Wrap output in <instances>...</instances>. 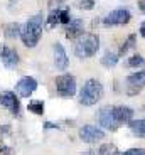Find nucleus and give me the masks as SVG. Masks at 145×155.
Listing matches in <instances>:
<instances>
[{"mask_svg": "<svg viewBox=\"0 0 145 155\" xmlns=\"http://www.w3.org/2000/svg\"><path fill=\"white\" fill-rule=\"evenodd\" d=\"M35 89H37V81H35L32 76L20 78L19 81H17V84H15L17 94H19V96H22V98H29L35 91Z\"/></svg>", "mask_w": 145, "mask_h": 155, "instance_id": "6e6552de", "label": "nucleus"}, {"mask_svg": "<svg viewBox=\"0 0 145 155\" xmlns=\"http://www.w3.org/2000/svg\"><path fill=\"white\" fill-rule=\"evenodd\" d=\"M120 155H145V150L143 148H130V150L123 152Z\"/></svg>", "mask_w": 145, "mask_h": 155, "instance_id": "393cba45", "label": "nucleus"}, {"mask_svg": "<svg viewBox=\"0 0 145 155\" xmlns=\"http://www.w3.org/2000/svg\"><path fill=\"white\" fill-rule=\"evenodd\" d=\"M113 115L118 125L122 123H130L133 118V110L128 106H113Z\"/></svg>", "mask_w": 145, "mask_h": 155, "instance_id": "f8f14e48", "label": "nucleus"}, {"mask_svg": "<svg viewBox=\"0 0 145 155\" xmlns=\"http://www.w3.org/2000/svg\"><path fill=\"white\" fill-rule=\"evenodd\" d=\"M56 93L63 98H71L76 93V79L71 74H61L56 78Z\"/></svg>", "mask_w": 145, "mask_h": 155, "instance_id": "20e7f679", "label": "nucleus"}, {"mask_svg": "<svg viewBox=\"0 0 145 155\" xmlns=\"http://www.w3.org/2000/svg\"><path fill=\"white\" fill-rule=\"evenodd\" d=\"M68 62H69V59L66 56L64 47L61 44H54V64H56V68L59 71H64L68 68Z\"/></svg>", "mask_w": 145, "mask_h": 155, "instance_id": "ddd939ff", "label": "nucleus"}, {"mask_svg": "<svg viewBox=\"0 0 145 155\" xmlns=\"http://www.w3.org/2000/svg\"><path fill=\"white\" fill-rule=\"evenodd\" d=\"M100 49V37L96 34H84L74 42V54L78 58H91Z\"/></svg>", "mask_w": 145, "mask_h": 155, "instance_id": "f03ea898", "label": "nucleus"}, {"mask_svg": "<svg viewBox=\"0 0 145 155\" xmlns=\"http://www.w3.org/2000/svg\"><path fill=\"white\" fill-rule=\"evenodd\" d=\"M42 24H44L42 14H35L34 17H31L25 22V25L20 31V39H22L24 46H27V47L37 46L41 35H42Z\"/></svg>", "mask_w": 145, "mask_h": 155, "instance_id": "f257e3e1", "label": "nucleus"}, {"mask_svg": "<svg viewBox=\"0 0 145 155\" xmlns=\"http://www.w3.org/2000/svg\"><path fill=\"white\" fill-rule=\"evenodd\" d=\"M20 31H22V25L17 22H12V24H7L4 29L5 32V37L8 39H15V37H20Z\"/></svg>", "mask_w": 145, "mask_h": 155, "instance_id": "dca6fc26", "label": "nucleus"}, {"mask_svg": "<svg viewBox=\"0 0 145 155\" xmlns=\"http://www.w3.org/2000/svg\"><path fill=\"white\" fill-rule=\"evenodd\" d=\"M98 120H100V125H101V127H105L106 130L115 132V130L118 128V123H117L115 115H113V106H105V108L100 110Z\"/></svg>", "mask_w": 145, "mask_h": 155, "instance_id": "9d476101", "label": "nucleus"}, {"mask_svg": "<svg viewBox=\"0 0 145 155\" xmlns=\"http://www.w3.org/2000/svg\"><path fill=\"white\" fill-rule=\"evenodd\" d=\"M130 19H132V14L127 8H117V10H111L103 19V24L105 25H125L130 22Z\"/></svg>", "mask_w": 145, "mask_h": 155, "instance_id": "423d86ee", "label": "nucleus"}, {"mask_svg": "<svg viewBox=\"0 0 145 155\" xmlns=\"http://www.w3.org/2000/svg\"><path fill=\"white\" fill-rule=\"evenodd\" d=\"M128 125H130V130H132L133 135L140 137V138H145V118L143 120H132Z\"/></svg>", "mask_w": 145, "mask_h": 155, "instance_id": "2eb2a0df", "label": "nucleus"}, {"mask_svg": "<svg viewBox=\"0 0 145 155\" xmlns=\"http://www.w3.org/2000/svg\"><path fill=\"white\" fill-rule=\"evenodd\" d=\"M100 155H120L118 153V148L113 143H103L98 150Z\"/></svg>", "mask_w": 145, "mask_h": 155, "instance_id": "aec40b11", "label": "nucleus"}, {"mask_svg": "<svg viewBox=\"0 0 145 155\" xmlns=\"http://www.w3.org/2000/svg\"><path fill=\"white\" fill-rule=\"evenodd\" d=\"M118 58H120L118 54H115V52H110V51H108V52H105V56L101 58V64L105 68H115V66H117V62H118Z\"/></svg>", "mask_w": 145, "mask_h": 155, "instance_id": "f3484780", "label": "nucleus"}, {"mask_svg": "<svg viewBox=\"0 0 145 155\" xmlns=\"http://www.w3.org/2000/svg\"><path fill=\"white\" fill-rule=\"evenodd\" d=\"M59 15H61V10H51V14H49V17H47V27L52 29L56 25V24H59Z\"/></svg>", "mask_w": 145, "mask_h": 155, "instance_id": "4be33fe9", "label": "nucleus"}, {"mask_svg": "<svg viewBox=\"0 0 145 155\" xmlns=\"http://www.w3.org/2000/svg\"><path fill=\"white\" fill-rule=\"evenodd\" d=\"M12 148L10 147H0V155H10Z\"/></svg>", "mask_w": 145, "mask_h": 155, "instance_id": "a878e982", "label": "nucleus"}, {"mask_svg": "<svg viewBox=\"0 0 145 155\" xmlns=\"http://www.w3.org/2000/svg\"><path fill=\"white\" fill-rule=\"evenodd\" d=\"M127 66L128 68H143L145 66V59L140 54H133L132 58L127 61Z\"/></svg>", "mask_w": 145, "mask_h": 155, "instance_id": "6ab92c4d", "label": "nucleus"}, {"mask_svg": "<svg viewBox=\"0 0 145 155\" xmlns=\"http://www.w3.org/2000/svg\"><path fill=\"white\" fill-rule=\"evenodd\" d=\"M27 110L34 115H42L44 113V103L42 101H31L27 105Z\"/></svg>", "mask_w": 145, "mask_h": 155, "instance_id": "412c9836", "label": "nucleus"}, {"mask_svg": "<svg viewBox=\"0 0 145 155\" xmlns=\"http://www.w3.org/2000/svg\"><path fill=\"white\" fill-rule=\"evenodd\" d=\"M140 34H142V37H145V22H142V25H140Z\"/></svg>", "mask_w": 145, "mask_h": 155, "instance_id": "cd10ccee", "label": "nucleus"}, {"mask_svg": "<svg viewBox=\"0 0 145 155\" xmlns=\"http://www.w3.org/2000/svg\"><path fill=\"white\" fill-rule=\"evenodd\" d=\"M138 8L145 14V0H140V2H138Z\"/></svg>", "mask_w": 145, "mask_h": 155, "instance_id": "bb28decb", "label": "nucleus"}, {"mask_svg": "<svg viewBox=\"0 0 145 155\" xmlns=\"http://www.w3.org/2000/svg\"><path fill=\"white\" fill-rule=\"evenodd\" d=\"M135 42H137V35L135 34H130L128 37H127V41L123 42V46L120 47V51H118V56H123L127 54L132 47H135Z\"/></svg>", "mask_w": 145, "mask_h": 155, "instance_id": "a211bd4d", "label": "nucleus"}, {"mask_svg": "<svg viewBox=\"0 0 145 155\" xmlns=\"http://www.w3.org/2000/svg\"><path fill=\"white\" fill-rule=\"evenodd\" d=\"M59 22L64 24V25H68V24L71 22V17H69V8H64V10H61V15H59Z\"/></svg>", "mask_w": 145, "mask_h": 155, "instance_id": "b1692460", "label": "nucleus"}, {"mask_svg": "<svg viewBox=\"0 0 145 155\" xmlns=\"http://www.w3.org/2000/svg\"><path fill=\"white\" fill-rule=\"evenodd\" d=\"M0 59H2V64L8 69L15 68L19 64V52H17L14 47H8V46H4L2 51H0Z\"/></svg>", "mask_w": 145, "mask_h": 155, "instance_id": "9b49d317", "label": "nucleus"}, {"mask_svg": "<svg viewBox=\"0 0 145 155\" xmlns=\"http://www.w3.org/2000/svg\"><path fill=\"white\" fill-rule=\"evenodd\" d=\"M56 127H58V125H52V123H49V121L46 123V128H56Z\"/></svg>", "mask_w": 145, "mask_h": 155, "instance_id": "c85d7f7f", "label": "nucleus"}, {"mask_svg": "<svg viewBox=\"0 0 145 155\" xmlns=\"http://www.w3.org/2000/svg\"><path fill=\"white\" fill-rule=\"evenodd\" d=\"M78 7L84 10H91L94 7V0H78Z\"/></svg>", "mask_w": 145, "mask_h": 155, "instance_id": "5701e85b", "label": "nucleus"}, {"mask_svg": "<svg viewBox=\"0 0 145 155\" xmlns=\"http://www.w3.org/2000/svg\"><path fill=\"white\" fill-rule=\"evenodd\" d=\"M145 88V69L133 73L127 78V94L128 96H135Z\"/></svg>", "mask_w": 145, "mask_h": 155, "instance_id": "39448f33", "label": "nucleus"}, {"mask_svg": "<svg viewBox=\"0 0 145 155\" xmlns=\"http://www.w3.org/2000/svg\"><path fill=\"white\" fill-rule=\"evenodd\" d=\"M83 35V20L81 19H71V22L66 25V37L76 39Z\"/></svg>", "mask_w": 145, "mask_h": 155, "instance_id": "4468645a", "label": "nucleus"}, {"mask_svg": "<svg viewBox=\"0 0 145 155\" xmlns=\"http://www.w3.org/2000/svg\"><path fill=\"white\" fill-rule=\"evenodd\" d=\"M103 96V86L96 79H88L79 91V103L84 106L96 105Z\"/></svg>", "mask_w": 145, "mask_h": 155, "instance_id": "7ed1b4c3", "label": "nucleus"}, {"mask_svg": "<svg viewBox=\"0 0 145 155\" xmlns=\"http://www.w3.org/2000/svg\"><path fill=\"white\" fill-rule=\"evenodd\" d=\"M0 105L4 106V108H7L14 116H19L20 101H19V98L15 96V93H12V91H4V93H0Z\"/></svg>", "mask_w": 145, "mask_h": 155, "instance_id": "0eeeda50", "label": "nucleus"}, {"mask_svg": "<svg viewBox=\"0 0 145 155\" xmlns=\"http://www.w3.org/2000/svg\"><path fill=\"white\" fill-rule=\"evenodd\" d=\"M79 138L86 143H93L96 140L105 138V132L100 130L98 127H93V125H84L79 128Z\"/></svg>", "mask_w": 145, "mask_h": 155, "instance_id": "1a4fd4ad", "label": "nucleus"}]
</instances>
